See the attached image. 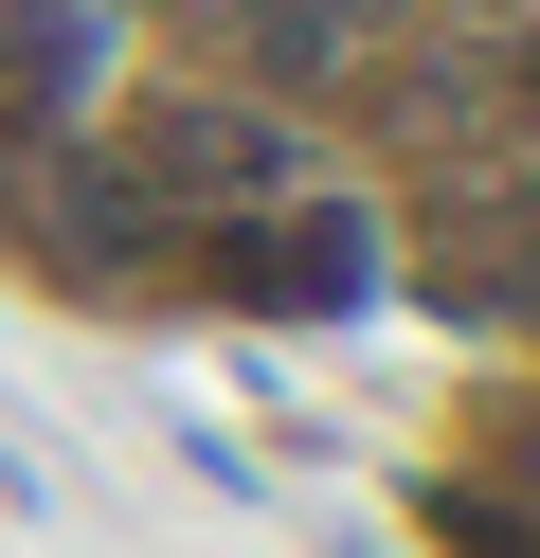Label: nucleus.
<instances>
[{
    "label": "nucleus",
    "instance_id": "1",
    "mask_svg": "<svg viewBox=\"0 0 540 558\" xmlns=\"http://www.w3.org/2000/svg\"><path fill=\"white\" fill-rule=\"evenodd\" d=\"M216 270H235V289H271V306H307V289H343V270H360V234H343V217H271L252 253H216Z\"/></svg>",
    "mask_w": 540,
    "mask_h": 558
}]
</instances>
